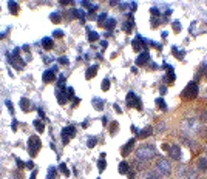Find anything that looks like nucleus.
<instances>
[{
  "label": "nucleus",
  "instance_id": "f257e3e1",
  "mask_svg": "<svg viewBox=\"0 0 207 179\" xmlns=\"http://www.w3.org/2000/svg\"><path fill=\"white\" fill-rule=\"evenodd\" d=\"M153 154H155V147L153 145H144L138 150L136 159L138 161H148V159L153 158Z\"/></svg>",
  "mask_w": 207,
  "mask_h": 179
},
{
  "label": "nucleus",
  "instance_id": "f03ea898",
  "mask_svg": "<svg viewBox=\"0 0 207 179\" xmlns=\"http://www.w3.org/2000/svg\"><path fill=\"white\" fill-rule=\"evenodd\" d=\"M196 96H198V85L195 82H190L181 94L182 99H195Z\"/></svg>",
  "mask_w": 207,
  "mask_h": 179
},
{
  "label": "nucleus",
  "instance_id": "7ed1b4c3",
  "mask_svg": "<svg viewBox=\"0 0 207 179\" xmlns=\"http://www.w3.org/2000/svg\"><path fill=\"white\" fill-rule=\"evenodd\" d=\"M28 147H29V154H31V156H36L39 148H40V139L37 136H31L29 141H28Z\"/></svg>",
  "mask_w": 207,
  "mask_h": 179
},
{
  "label": "nucleus",
  "instance_id": "20e7f679",
  "mask_svg": "<svg viewBox=\"0 0 207 179\" xmlns=\"http://www.w3.org/2000/svg\"><path fill=\"white\" fill-rule=\"evenodd\" d=\"M125 102H127V105L128 107H136L138 110H142V104H141V99L138 97L135 93H132L130 91L128 94H127V99H125Z\"/></svg>",
  "mask_w": 207,
  "mask_h": 179
},
{
  "label": "nucleus",
  "instance_id": "39448f33",
  "mask_svg": "<svg viewBox=\"0 0 207 179\" xmlns=\"http://www.w3.org/2000/svg\"><path fill=\"white\" fill-rule=\"evenodd\" d=\"M156 170L161 173V175H170V164H168V161L165 159H159L158 164H156Z\"/></svg>",
  "mask_w": 207,
  "mask_h": 179
},
{
  "label": "nucleus",
  "instance_id": "423d86ee",
  "mask_svg": "<svg viewBox=\"0 0 207 179\" xmlns=\"http://www.w3.org/2000/svg\"><path fill=\"white\" fill-rule=\"evenodd\" d=\"M145 45H147V40H145V39L141 36V34H138L135 39H133V42H132V46L133 48L136 50V51H142L144 48H145Z\"/></svg>",
  "mask_w": 207,
  "mask_h": 179
},
{
  "label": "nucleus",
  "instance_id": "0eeeda50",
  "mask_svg": "<svg viewBox=\"0 0 207 179\" xmlns=\"http://www.w3.org/2000/svg\"><path fill=\"white\" fill-rule=\"evenodd\" d=\"M76 134V127L70 125V127H67L62 130V142L67 144V142H70V139Z\"/></svg>",
  "mask_w": 207,
  "mask_h": 179
},
{
  "label": "nucleus",
  "instance_id": "6e6552de",
  "mask_svg": "<svg viewBox=\"0 0 207 179\" xmlns=\"http://www.w3.org/2000/svg\"><path fill=\"white\" fill-rule=\"evenodd\" d=\"M56 73H57V66H53V68H50V69H47V71L43 73V76H42V79H43V82H53L56 79Z\"/></svg>",
  "mask_w": 207,
  "mask_h": 179
},
{
  "label": "nucleus",
  "instance_id": "1a4fd4ad",
  "mask_svg": "<svg viewBox=\"0 0 207 179\" xmlns=\"http://www.w3.org/2000/svg\"><path fill=\"white\" fill-rule=\"evenodd\" d=\"M168 154H170L172 159L179 161V158H181V150H179V147H178V145H172L170 150H168Z\"/></svg>",
  "mask_w": 207,
  "mask_h": 179
},
{
  "label": "nucleus",
  "instance_id": "9d476101",
  "mask_svg": "<svg viewBox=\"0 0 207 179\" xmlns=\"http://www.w3.org/2000/svg\"><path fill=\"white\" fill-rule=\"evenodd\" d=\"M148 60H150L148 51H142V53L139 54V57H138L136 64H138V65H145V64H148Z\"/></svg>",
  "mask_w": 207,
  "mask_h": 179
},
{
  "label": "nucleus",
  "instance_id": "9b49d317",
  "mask_svg": "<svg viewBox=\"0 0 207 179\" xmlns=\"http://www.w3.org/2000/svg\"><path fill=\"white\" fill-rule=\"evenodd\" d=\"M133 145H135V139H130V141L124 145V148H122V156H127V154H128L130 151H132Z\"/></svg>",
  "mask_w": 207,
  "mask_h": 179
},
{
  "label": "nucleus",
  "instance_id": "f8f14e48",
  "mask_svg": "<svg viewBox=\"0 0 207 179\" xmlns=\"http://www.w3.org/2000/svg\"><path fill=\"white\" fill-rule=\"evenodd\" d=\"M91 104H93L94 108H96V110H99V111H101L102 108H104V105H105L104 100H102V99H97V97H93V99H91Z\"/></svg>",
  "mask_w": 207,
  "mask_h": 179
},
{
  "label": "nucleus",
  "instance_id": "ddd939ff",
  "mask_svg": "<svg viewBox=\"0 0 207 179\" xmlns=\"http://www.w3.org/2000/svg\"><path fill=\"white\" fill-rule=\"evenodd\" d=\"M128 170H130V167H128V162H127V161H122L121 164H119V173H122V175H127V173H128Z\"/></svg>",
  "mask_w": 207,
  "mask_h": 179
},
{
  "label": "nucleus",
  "instance_id": "4468645a",
  "mask_svg": "<svg viewBox=\"0 0 207 179\" xmlns=\"http://www.w3.org/2000/svg\"><path fill=\"white\" fill-rule=\"evenodd\" d=\"M124 23H125V25H124V31H125V33H130V31L133 29V19H132V15H130V19H127Z\"/></svg>",
  "mask_w": 207,
  "mask_h": 179
},
{
  "label": "nucleus",
  "instance_id": "2eb2a0df",
  "mask_svg": "<svg viewBox=\"0 0 207 179\" xmlns=\"http://www.w3.org/2000/svg\"><path fill=\"white\" fill-rule=\"evenodd\" d=\"M96 71H97V65H93V66H90L87 69V79H91V77H94L96 76Z\"/></svg>",
  "mask_w": 207,
  "mask_h": 179
},
{
  "label": "nucleus",
  "instance_id": "dca6fc26",
  "mask_svg": "<svg viewBox=\"0 0 207 179\" xmlns=\"http://www.w3.org/2000/svg\"><path fill=\"white\" fill-rule=\"evenodd\" d=\"M33 125H34V128L37 130V131H39V133H43V130H45V125H43V123L39 121V119H37V121H34V123H33Z\"/></svg>",
  "mask_w": 207,
  "mask_h": 179
},
{
  "label": "nucleus",
  "instance_id": "f3484780",
  "mask_svg": "<svg viewBox=\"0 0 207 179\" xmlns=\"http://www.w3.org/2000/svg\"><path fill=\"white\" fill-rule=\"evenodd\" d=\"M42 45L45 46V50H51L53 48V40L50 37H47V39H43V40H42Z\"/></svg>",
  "mask_w": 207,
  "mask_h": 179
},
{
  "label": "nucleus",
  "instance_id": "a211bd4d",
  "mask_svg": "<svg viewBox=\"0 0 207 179\" xmlns=\"http://www.w3.org/2000/svg\"><path fill=\"white\" fill-rule=\"evenodd\" d=\"M156 105H158L162 111H165V110H167V104L164 102V99H162V97H158V99H156Z\"/></svg>",
  "mask_w": 207,
  "mask_h": 179
},
{
  "label": "nucleus",
  "instance_id": "6ab92c4d",
  "mask_svg": "<svg viewBox=\"0 0 207 179\" xmlns=\"http://www.w3.org/2000/svg\"><path fill=\"white\" fill-rule=\"evenodd\" d=\"M97 39H99L97 33H94V31H90V29H88V40H90V42H96Z\"/></svg>",
  "mask_w": 207,
  "mask_h": 179
},
{
  "label": "nucleus",
  "instance_id": "aec40b11",
  "mask_svg": "<svg viewBox=\"0 0 207 179\" xmlns=\"http://www.w3.org/2000/svg\"><path fill=\"white\" fill-rule=\"evenodd\" d=\"M105 19H107V12L101 14V15H99V19H97V25L99 26H104L105 25Z\"/></svg>",
  "mask_w": 207,
  "mask_h": 179
},
{
  "label": "nucleus",
  "instance_id": "412c9836",
  "mask_svg": "<svg viewBox=\"0 0 207 179\" xmlns=\"http://www.w3.org/2000/svg\"><path fill=\"white\" fill-rule=\"evenodd\" d=\"M20 107H22V110H23V111H28L29 110V102L26 99H22L20 100Z\"/></svg>",
  "mask_w": 207,
  "mask_h": 179
},
{
  "label": "nucleus",
  "instance_id": "4be33fe9",
  "mask_svg": "<svg viewBox=\"0 0 207 179\" xmlns=\"http://www.w3.org/2000/svg\"><path fill=\"white\" fill-rule=\"evenodd\" d=\"M173 54L178 59H184V56H186V53L184 51H179V50H176V46H173Z\"/></svg>",
  "mask_w": 207,
  "mask_h": 179
},
{
  "label": "nucleus",
  "instance_id": "5701e85b",
  "mask_svg": "<svg viewBox=\"0 0 207 179\" xmlns=\"http://www.w3.org/2000/svg\"><path fill=\"white\" fill-rule=\"evenodd\" d=\"M150 133H151V128H150V127H147L145 130L139 131V134H138V136H139V137H147V136H148Z\"/></svg>",
  "mask_w": 207,
  "mask_h": 179
},
{
  "label": "nucleus",
  "instance_id": "b1692460",
  "mask_svg": "<svg viewBox=\"0 0 207 179\" xmlns=\"http://www.w3.org/2000/svg\"><path fill=\"white\" fill-rule=\"evenodd\" d=\"M198 167L203 168V170H207V159L206 158H201V161L198 162Z\"/></svg>",
  "mask_w": 207,
  "mask_h": 179
},
{
  "label": "nucleus",
  "instance_id": "393cba45",
  "mask_svg": "<svg viewBox=\"0 0 207 179\" xmlns=\"http://www.w3.org/2000/svg\"><path fill=\"white\" fill-rule=\"evenodd\" d=\"M59 168H60V172H62L64 175H67V176L70 175V170H68V167H67L65 164H60V165H59Z\"/></svg>",
  "mask_w": 207,
  "mask_h": 179
},
{
  "label": "nucleus",
  "instance_id": "a878e982",
  "mask_svg": "<svg viewBox=\"0 0 207 179\" xmlns=\"http://www.w3.org/2000/svg\"><path fill=\"white\" fill-rule=\"evenodd\" d=\"M8 6L11 8V11H12L14 14H16V12H17V9H19V5H16L14 2H10V3H8Z\"/></svg>",
  "mask_w": 207,
  "mask_h": 179
},
{
  "label": "nucleus",
  "instance_id": "bb28decb",
  "mask_svg": "<svg viewBox=\"0 0 207 179\" xmlns=\"http://www.w3.org/2000/svg\"><path fill=\"white\" fill-rule=\"evenodd\" d=\"M173 28H175L176 33H179V31H181V22L179 20H175L173 22Z\"/></svg>",
  "mask_w": 207,
  "mask_h": 179
},
{
  "label": "nucleus",
  "instance_id": "cd10ccee",
  "mask_svg": "<svg viewBox=\"0 0 207 179\" xmlns=\"http://www.w3.org/2000/svg\"><path fill=\"white\" fill-rule=\"evenodd\" d=\"M108 88H110V82H108V79H104V80H102V90L107 91Z\"/></svg>",
  "mask_w": 207,
  "mask_h": 179
},
{
  "label": "nucleus",
  "instance_id": "c85d7f7f",
  "mask_svg": "<svg viewBox=\"0 0 207 179\" xmlns=\"http://www.w3.org/2000/svg\"><path fill=\"white\" fill-rule=\"evenodd\" d=\"M96 142H97V141H96V137H90V139H88V147H94Z\"/></svg>",
  "mask_w": 207,
  "mask_h": 179
},
{
  "label": "nucleus",
  "instance_id": "c756f323",
  "mask_svg": "<svg viewBox=\"0 0 207 179\" xmlns=\"http://www.w3.org/2000/svg\"><path fill=\"white\" fill-rule=\"evenodd\" d=\"M51 20H54V22H60V15L56 12V14H51Z\"/></svg>",
  "mask_w": 207,
  "mask_h": 179
},
{
  "label": "nucleus",
  "instance_id": "7c9ffc66",
  "mask_svg": "<svg viewBox=\"0 0 207 179\" xmlns=\"http://www.w3.org/2000/svg\"><path fill=\"white\" fill-rule=\"evenodd\" d=\"M59 60H60V64H62V65H68V64H70V62H68V57H60Z\"/></svg>",
  "mask_w": 207,
  "mask_h": 179
},
{
  "label": "nucleus",
  "instance_id": "2f4dec72",
  "mask_svg": "<svg viewBox=\"0 0 207 179\" xmlns=\"http://www.w3.org/2000/svg\"><path fill=\"white\" fill-rule=\"evenodd\" d=\"M53 36H54V37H62L64 33H62V31H54V33H53Z\"/></svg>",
  "mask_w": 207,
  "mask_h": 179
},
{
  "label": "nucleus",
  "instance_id": "473e14b6",
  "mask_svg": "<svg viewBox=\"0 0 207 179\" xmlns=\"http://www.w3.org/2000/svg\"><path fill=\"white\" fill-rule=\"evenodd\" d=\"M159 91H161V94H165V93H167V88H165V87H161Z\"/></svg>",
  "mask_w": 207,
  "mask_h": 179
},
{
  "label": "nucleus",
  "instance_id": "72a5a7b5",
  "mask_svg": "<svg viewBox=\"0 0 207 179\" xmlns=\"http://www.w3.org/2000/svg\"><path fill=\"white\" fill-rule=\"evenodd\" d=\"M16 128H17V121H12V130L16 131Z\"/></svg>",
  "mask_w": 207,
  "mask_h": 179
},
{
  "label": "nucleus",
  "instance_id": "f704fd0d",
  "mask_svg": "<svg viewBox=\"0 0 207 179\" xmlns=\"http://www.w3.org/2000/svg\"><path fill=\"white\" fill-rule=\"evenodd\" d=\"M161 36H162V39H165L168 36V33H167V31H162V34H161Z\"/></svg>",
  "mask_w": 207,
  "mask_h": 179
},
{
  "label": "nucleus",
  "instance_id": "c9c22d12",
  "mask_svg": "<svg viewBox=\"0 0 207 179\" xmlns=\"http://www.w3.org/2000/svg\"><path fill=\"white\" fill-rule=\"evenodd\" d=\"M101 46H102V48H105V46H107V42H105V40H102V42H101Z\"/></svg>",
  "mask_w": 207,
  "mask_h": 179
}]
</instances>
